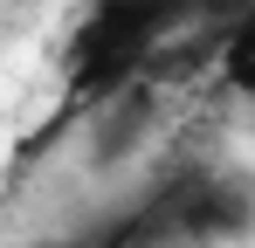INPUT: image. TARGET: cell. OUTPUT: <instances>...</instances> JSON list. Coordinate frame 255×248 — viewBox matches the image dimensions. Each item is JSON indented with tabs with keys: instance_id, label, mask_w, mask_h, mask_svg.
I'll return each instance as SVG.
<instances>
[{
	"instance_id": "6da1fadb",
	"label": "cell",
	"mask_w": 255,
	"mask_h": 248,
	"mask_svg": "<svg viewBox=\"0 0 255 248\" xmlns=\"http://www.w3.org/2000/svg\"><path fill=\"white\" fill-rule=\"evenodd\" d=\"M159 131V90L145 76H125L104 90L97 118H90V165H131Z\"/></svg>"
}]
</instances>
